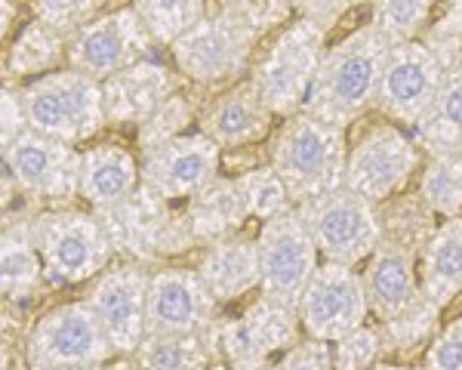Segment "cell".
Returning <instances> with one entry per match:
<instances>
[{"label": "cell", "mask_w": 462, "mask_h": 370, "mask_svg": "<svg viewBox=\"0 0 462 370\" xmlns=\"http://www.w3.org/2000/svg\"><path fill=\"white\" fill-rule=\"evenodd\" d=\"M389 50L392 43L370 22L352 28L327 47L302 111L346 130L357 124L376 106Z\"/></svg>", "instance_id": "cell-1"}, {"label": "cell", "mask_w": 462, "mask_h": 370, "mask_svg": "<svg viewBox=\"0 0 462 370\" xmlns=\"http://www.w3.org/2000/svg\"><path fill=\"white\" fill-rule=\"evenodd\" d=\"M268 164L284 180L296 207L315 201L346 182L348 130L305 111L284 117L268 143Z\"/></svg>", "instance_id": "cell-2"}, {"label": "cell", "mask_w": 462, "mask_h": 370, "mask_svg": "<svg viewBox=\"0 0 462 370\" xmlns=\"http://www.w3.org/2000/svg\"><path fill=\"white\" fill-rule=\"evenodd\" d=\"M327 47V28L305 16H293L272 37L268 50L253 65L250 80L274 117L284 121L305 108Z\"/></svg>", "instance_id": "cell-3"}, {"label": "cell", "mask_w": 462, "mask_h": 370, "mask_svg": "<svg viewBox=\"0 0 462 370\" xmlns=\"http://www.w3.org/2000/svg\"><path fill=\"white\" fill-rule=\"evenodd\" d=\"M305 337L300 312L287 302L268 300L259 293L256 300L235 318H216L204 330L210 349L213 370H250L265 361L281 358L290 346Z\"/></svg>", "instance_id": "cell-4"}, {"label": "cell", "mask_w": 462, "mask_h": 370, "mask_svg": "<svg viewBox=\"0 0 462 370\" xmlns=\"http://www.w3.org/2000/svg\"><path fill=\"white\" fill-rule=\"evenodd\" d=\"M19 96L28 130L56 143H87L108 124L102 84L74 69L34 78Z\"/></svg>", "instance_id": "cell-5"}, {"label": "cell", "mask_w": 462, "mask_h": 370, "mask_svg": "<svg viewBox=\"0 0 462 370\" xmlns=\"http://www.w3.org/2000/svg\"><path fill=\"white\" fill-rule=\"evenodd\" d=\"M32 238L50 287L84 284L111 265L115 247L96 213L41 210L32 217Z\"/></svg>", "instance_id": "cell-6"}, {"label": "cell", "mask_w": 462, "mask_h": 370, "mask_svg": "<svg viewBox=\"0 0 462 370\" xmlns=\"http://www.w3.org/2000/svg\"><path fill=\"white\" fill-rule=\"evenodd\" d=\"M263 34L228 10H207V16L170 43L176 69L182 78L200 87L235 84L250 69Z\"/></svg>", "instance_id": "cell-7"}, {"label": "cell", "mask_w": 462, "mask_h": 370, "mask_svg": "<svg viewBox=\"0 0 462 370\" xmlns=\"http://www.w3.org/2000/svg\"><path fill=\"white\" fill-rule=\"evenodd\" d=\"M93 213L108 232L115 254L126 256L130 263H161L195 247L182 207L176 210V204L161 201L145 185H139L126 201Z\"/></svg>", "instance_id": "cell-8"}, {"label": "cell", "mask_w": 462, "mask_h": 370, "mask_svg": "<svg viewBox=\"0 0 462 370\" xmlns=\"http://www.w3.org/2000/svg\"><path fill=\"white\" fill-rule=\"evenodd\" d=\"M315 241L320 263L361 269L383 241V210L367 198L348 191L346 185L337 191L305 201L296 207Z\"/></svg>", "instance_id": "cell-9"}, {"label": "cell", "mask_w": 462, "mask_h": 370, "mask_svg": "<svg viewBox=\"0 0 462 370\" xmlns=\"http://www.w3.org/2000/svg\"><path fill=\"white\" fill-rule=\"evenodd\" d=\"M422 167V152L413 136L398 124H367L355 139H348L346 189L383 207L392 198L404 195L407 185Z\"/></svg>", "instance_id": "cell-10"}, {"label": "cell", "mask_w": 462, "mask_h": 370, "mask_svg": "<svg viewBox=\"0 0 462 370\" xmlns=\"http://www.w3.org/2000/svg\"><path fill=\"white\" fill-rule=\"evenodd\" d=\"M111 358H115V349L87 300L62 302V306L43 312L28 337L32 370L96 367Z\"/></svg>", "instance_id": "cell-11"}, {"label": "cell", "mask_w": 462, "mask_h": 370, "mask_svg": "<svg viewBox=\"0 0 462 370\" xmlns=\"http://www.w3.org/2000/svg\"><path fill=\"white\" fill-rule=\"evenodd\" d=\"M296 312H300L305 337L324 339V343H337L346 333L374 321L364 275L357 269L333 263L318 265L296 302Z\"/></svg>", "instance_id": "cell-12"}, {"label": "cell", "mask_w": 462, "mask_h": 370, "mask_svg": "<svg viewBox=\"0 0 462 370\" xmlns=\"http://www.w3.org/2000/svg\"><path fill=\"white\" fill-rule=\"evenodd\" d=\"M154 47L158 41L139 19V13L133 6H121V10L102 13L99 19L69 37V69L102 84L111 74L154 59Z\"/></svg>", "instance_id": "cell-13"}, {"label": "cell", "mask_w": 462, "mask_h": 370, "mask_svg": "<svg viewBox=\"0 0 462 370\" xmlns=\"http://www.w3.org/2000/svg\"><path fill=\"white\" fill-rule=\"evenodd\" d=\"M256 247L259 275H263L259 278V293L268 296V300L296 306L320 265V254L296 207L284 217L259 226Z\"/></svg>", "instance_id": "cell-14"}, {"label": "cell", "mask_w": 462, "mask_h": 370, "mask_svg": "<svg viewBox=\"0 0 462 370\" xmlns=\"http://www.w3.org/2000/svg\"><path fill=\"white\" fill-rule=\"evenodd\" d=\"M222 176V148L204 133H182L176 139L145 148L139 180L167 204H185Z\"/></svg>", "instance_id": "cell-15"}, {"label": "cell", "mask_w": 462, "mask_h": 370, "mask_svg": "<svg viewBox=\"0 0 462 370\" xmlns=\"http://www.w3.org/2000/svg\"><path fill=\"white\" fill-rule=\"evenodd\" d=\"M447 71L422 41H407L389 50L376 93V111L389 124L413 130L444 87Z\"/></svg>", "instance_id": "cell-16"}, {"label": "cell", "mask_w": 462, "mask_h": 370, "mask_svg": "<svg viewBox=\"0 0 462 370\" xmlns=\"http://www.w3.org/2000/svg\"><path fill=\"white\" fill-rule=\"evenodd\" d=\"M148 278L152 272L139 263L108 265L84 296L115 355H136L148 337Z\"/></svg>", "instance_id": "cell-17"}, {"label": "cell", "mask_w": 462, "mask_h": 370, "mask_svg": "<svg viewBox=\"0 0 462 370\" xmlns=\"http://www.w3.org/2000/svg\"><path fill=\"white\" fill-rule=\"evenodd\" d=\"M4 161L16 189L28 195L47 201H71L80 195V152H74V145L25 130Z\"/></svg>", "instance_id": "cell-18"}, {"label": "cell", "mask_w": 462, "mask_h": 370, "mask_svg": "<svg viewBox=\"0 0 462 370\" xmlns=\"http://www.w3.org/2000/svg\"><path fill=\"white\" fill-rule=\"evenodd\" d=\"M219 318L195 269L161 265L148 278V333H204Z\"/></svg>", "instance_id": "cell-19"}, {"label": "cell", "mask_w": 462, "mask_h": 370, "mask_svg": "<svg viewBox=\"0 0 462 370\" xmlns=\"http://www.w3.org/2000/svg\"><path fill=\"white\" fill-rule=\"evenodd\" d=\"M274 111L265 106V99L259 96L256 84L237 80L228 90H222L216 99L207 106L204 115L198 117V127L207 139H213L216 145L226 152H241V148L259 145L272 136L274 127Z\"/></svg>", "instance_id": "cell-20"}, {"label": "cell", "mask_w": 462, "mask_h": 370, "mask_svg": "<svg viewBox=\"0 0 462 370\" xmlns=\"http://www.w3.org/2000/svg\"><path fill=\"white\" fill-rule=\"evenodd\" d=\"M176 93V78L158 59H145L102 80L108 124H139Z\"/></svg>", "instance_id": "cell-21"}, {"label": "cell", "mask_w": 462, "mask_h": 370, "mask_svg": "<svg viewBox=\"0 0 462 370\" xmlns=\"http://www.w3.org/2000/svg\"><path fill=\"white\" fill-rule=\"evenodd\" d=\"M416 256L413 250L398 241L383 238L374 256L364 263V284H367L370 296V312L374 321H385V318L404 312L422 296L420 275H416Z\"/></svg>", "instance_id": "cell-22"}, {"label": "cell", "mask_w": 462, "mask_h": 370, "mask_svg": "<svg viewBox=\"0 0 462 370\" xmlns=\"http://www.w3.org/2000/svg\"><path fill=\"white\" fill-rule=\"evenodd\" d=\"M198 278L210 291L216 302H235L241 296L259 291V247L250 235H231L204 247L198 265Z\"/></svg>", "instance_id": "cell-23"}, {"label": "cell", "mask_w": 462, "mask_h": 370, "mask_svg": "<svg viewBox=\"0 0 462 370\" xmlns=\"http://www.w3.org/2000/svg\"><path fill=\"white\" fill-rule=\"evenodd\" d=\"M185 222L195 247H210V244L241 235L244 222L250 219L247 204H244L241 185L235 176L222 173L219 180L207 185L204 191H198L191 201L182 204Z\"/></svg>", "instance_id": "cell-24"}, {"label": "cell", "mask_w": 462, "mask_h": 370, "mask_svg": "<svg viewBox=\"0 0 462 370\" xmlns=\"http://www.w3.org/2000/svg\"><path fill=\"white\" fill-rule=\"evenodd\" d=\"M139 185V161L130 148L106 143L80 154V198L93 204V210L126 201Z\"/></svg>", "instance_id": "cell-25"}, {"label": "cell", "mask_w": 462, "mask_h": 370, "mask_svg": "<svg viewBox=\"0 0 462 370\" xmlns=\"http://www.w3.org/2000/svg\"><path fill=\"white\" fill-rule=\"evenodd\" d=\"M420 291L444 312L462 296V217L444 219L416 259Z\"/></svg>", "instance_id": "cell-26"}, {"label": "cell", "mask_w": 462, "mask_h": 370, "mask_svg": "<svg viewBox=\"0 0 462 370\" xmlns=\"http://www.w3.org/2000/svg\"><path fill=\"white\" fill-rule=\"evenodd\" d=\"M47 284L41 254L32 238V219L0 228V296L4 300H32Z\"/></svg>", "instance_id": "cell-27"}, {"label": "cell", "mask_w": 462, "mask_h": 370, "mask_svg": "<svg viewBox=\"0 0 462 370\" xmlns=\"http://www.w3.org/2000/svg\"><path fill=\"white\" fill-rule=\"evenodd\" d=\"M413 143L426 158L462 154V62L444 78V87L422 121L410 130Z\"/></svg>", "instance_id": "cell-28"}, {"label": "cell", "mask_w": 462, "mask_h": 370, "mask_svg": "<svg viewBox=\"0 0 462 370\" xmlns=\"http://www.w3.org/2000/svg\"><path fill=\"white\" fill-rule=\"evenodd\" d=\"M444 309L435 306L429 296H420L413 306H407L404 312L385 318V321H374L383 337L385 361H410L416 355H426L429 343L435 339V333L441 330Z\"/></svg>", "instance_id": "cell-29"}, {"label": "cell", "mask_w": 462, "mask_h": 370, "mask_svg": "<svg viewBox=\"0 0 462 370\" xmlns=\"http://www.w3.org/2000/svg\"><path fill=\"white\" fill-rule=\"evenodd\" d=\"M62 59H69V37L56 32L53 25L32 19L19 32L10 50V71L16 78H43L56 69Z\"/></svg>", "instance_id": "cell-30"}, {"label": "cell", "mask_w": 462, "mask_h": 370, "mask_svg": "<svg viewBox=\"0 0 462 370\" xmlns=\"http://www.w3.org/2000/svg\"><path fill=\"white\" fill-rule=\"evenodd\" d=\"M416 180V198L435 213L438 219L462 217V154H435L426 158Z\"/></svg>", "instance_id": "cell-31"}, {"label": "cell", "mask_w": 462, "mask_h": 370, "mask_svg": "<svg viewBox=\"0 0 462 370\" xmlns=\"http://www.w3.org/2000/svg\"><path fill=\"white\" fill-rule=\"evenodd\" d=\"M136 361L143 370H213L204 333H148Z\"/></svg>", "instance_id": "cell-32"}, {"label": "cell", "mask_w": 462, "mask_h": 370, "mask_svg": "<svg viewBox=\"0 0 462 370\" xmlns=\"http://www.w3.org/2000/svg\"><path fill=\"white\" fill-rule=\"evenodd\" d=\"M379 210H383V238L404 244L416 256L422 254L435 228L441 226V219L416 198V191H404V195L392 198Z\"/></svg>", "instance_id": "cell-33"}, {"label": "cell", "mask_w": 462, "mask_h": 370, "mask_svg": "<svg viewBox=\"0 0 462 370\" xmlns=\"http://www.w3.org/2000/svg\"><path fill=\"white\" fill-rule=\"evenodd\" d=\"M235 180L241 185V195H244V204H247L250 219H256V222L278 219L296 207L284 180L274 173V167L268 164V161L250 170H241V173H235Z\"/></svg>", "instance_id": "cell-34"}, {"label": "cell", "mask_w": 462, "mask_h": 370, "mask_svg": "<svg viewBox=\"0 0 462 370\" xmlns=\"http://www.w3.org/2000/svg\"><path fill=\"white\" fill-rule=\"evenodd\" d=\"M133 10L139 13L154 41L161 47H170L179 34L198 25L210 6H207V0H133Z\"/></svg>", "instance_id": "cell-35"}, {"label": "cell", "mask_w": 462, "mask_h": 370, "mask_svg": "<svg viewBox=\"0 0 462 370\" xmlns=\"http://www.w3.org/2000/svg\"><path fill=\"white\" fill-rule=\"evenodd\" d=\"M431 10L426 0H376L370 6V25L376 28L392 47L407 41H420L422 32H426Z\"/></svg>", "instance_id": "cell-36"}, {"label": "cell", "mask_w": 462, "mask_h": 370, "mask_svg": "<svg viewBox=\"0 0 462 370\" xmlns=\"http://www.w3.org/2000/svg\"><path fill=\"white\" fill-rule=\"evenodd\" d=\"M450 74L462 62V0H441L431 10L426 32L420 37Z\"/></svg>", "instance_id": "cell-37"}, {"label": "cell", "mask_w": 462, "mask_h": 370, "mask_svg": "<svg viewBox=\"0 0 462 370\" xmlns=\"http://www.w3.org/2000/svg\"><path fill=\"white\" fill-rule=\"evenodd\" d=\"M195 121V106H191L189 99H185L182 93H173L163 106H158L152 111V115L145 117L143 124H139V145L145 148H154L161 143H167V139H176L182 136L185 127Z\"/></svg>", "instance_id": "cell-38"}, {"label": "cell", "mask_w": 462, "mask_h": 370, "mask_svg": "<svg viewBox=\"0 0 462 370\" xmlns=\"http://www.w3.org/2000/svg\"><path fill=\"white\" fill-rule=\"evenodd\" d=\"M330 349H333V370H370L379 361H385L383 337H379V328L374 321L346 333L337 343H330Z\"/></svg>", "instance_id": "cell-39"}, {"label": "cell", "mask_w": 462, "mask_h": 370, "mask_svg": "<svg viewBox=\"0 0 462 370\" xmlns=\"http://www.w3.org/2000/svg\"><path fill=\"white\" fill-rule=\"evenodd\" d=\"M32 4L37 19L53 25L65 37H71L93 19H99L108 0H32Z\"/></svg>", "instance_id": "cell-40"}, {"label": "cell", "mask_w": 462, "mask_h": 370, "mask_svg": "<svg viewBox=\"0 0 462 370\" xmlns=\"http://www.w3.org/2000/svg\"><path fill=\"white\" fill-rule=\"evenodd\" d=\"M216 6L247 19L263 37L272 32V28H284L287 22L296 16L293 0H219Z\"/></svg>", "instance_id": "cell-41"}, {"label": "cell", "mask_w": 462, "mask_h": 370, "mask_svg": "<svg viewBox=\"0 0 462 370\" xmlns=\"http://www.w3.org/2000/svg\"><path fill=\"white\" fill-rule=\"evenodd\" d=\"M422 370H462V312L435 333L422 355Z\"/></svg>", "instance_id": "cell-42"}, {"label": "cell", "mask_w": 462, "mask_h": 370, "mask_svg": "<svg viewBox=\"0 0 462 370\" xmlns=\"http://www.w3.org/2000/svg\"><path fill=\"white\" fill-rule=\"evenodd\" d=\"M274 361H278V370H333V349L324 339L302 337Z\"/></svg>", "instance_id": "cell-43"}, {"label": "cell", "mask_w": 462, "mask_h": 370, "mask_svg": "<svg viewBox=\"0 0 462 370\" xmlns=\"http://www.w3.org/2000/svg\"><path fill=\"white\" fill-rule=\"evenodd\" d=\"M376 0H293L296 6V16H305V19H315L318 25H324L330 32L333 25L348 16L357 6H374Z\"/></svg>", "instance_id": "cell-44"}, {"label": "cell", "mask_w": 462, "mask_h": 370, "mask_svg": "<svg viewBox=\"0 0 462 370\" xmlns=\"http://www.w3.org/2000/svg\"><path fill=\"white\" fill-rule=\"evenodd\" d=\"M28 130L25 111H22V96L16 90L0 87V158H6V152L13 143Z\"/></svg>", "instance_id": "cell-45"}, {"label": "cell", "mask_w": 462, "mask_h": 370, "mask_svg": "<svg viewBox=\"0 0 462 370\" xmlns=\"http://www.w3.org/2000/svg\"><path fill=\"white\" fill-rule=\"evenodd\" d=\"M16 0H0V37H4L6 32L13 28V22H16Z\"/></svg>", "instance_id": "cell-46"}, {"label": "cell", "mask_w": 462, "mask_h": 370, "mask_svg": "<svg viewBox=\"0 0 462 370\" xmlns=\"http://www.w3.org/2000/svg\"><path fill=\"white\" fill-rule=\"evenodd\" d=\"M13 198H16V182H13L10 173H0V217L13 204Z\"/></svg>", "instance_id": "cell-47"}, {"label": "cell", "mask_w": 462, "mask_h": 370, "mask_svg": "<svg viewBox=\"0 0 462 370\" xmlns=\"http://www.w3.org/2000/svg\"><path fill=\"white\" fill-rule=\"evenodd\" d=\"M102 370H143V365L136 361V355H115L102 365Z\"/></svg>", "instance_id": "cell-48"}, {"label": "cell", "mask_w": 462, "mask_h": 370, "mask_svg": "<svg viewBox=\"0 0 462 370\" xmlns=\"http://www.w3.org/2000/svg\"><path fill=\"white\" fill-rule=\"evenodd\" d=\"M370 370H410L407 365H398V361H379L376 367H370Z\"/></svg>", "instance_id": "cell-49"}, {"label": "cell", "mask_w": 462, "mask_h": 370, "mask_svg": "<svg viewBox=\"0 0 462 370\" xmlns=\"http://www.w3.org/2000/svg\"><path fill=\"white\" fill-rule=\"evenodd\" d=\"M0 370H10V346L0 343Z\"/></svg>", "instance_id": "cell-50"}, {"label": "cell", "mask_w": 462, "mask_h": 370, "mask_svg": "<svg viewBox=\"0 0 462 370\" xmlns=\"http://www.w3.org/2000/svg\"><path fill=\"white\" fill-rule=\"evenodd\" d=\"M250 370H278V361H265V365H259V367H250Z\"/></svg>", "instance_id": "cell-51"}, {"label": "cell", "mask_w": 462, "mask_h": 370, "mask_svg": "<svg viewBox=\"0 0 462 370\" xmlns=\"http://www.w3.org/2000/svg\"><path fill=\"white\" fill-rule=\"evenodd\" d=\"M50 370H102V365H96V367H50Z\"/></svg>", "instance_id": "cell-52"}, {"label": "cell", "mask_w": 462, "mask_h": 370, "mask_svg": "<svg viewBox=\"0 0 462 370\" xmlns=\"http://www.w3.org/2000/svg\"><path fill=\"white\" fill-rule=\"evenodd\" d=\"M426 4H429V6H435V4H441V0H426Z\"/></svg>", "instance_id": "cell-53"}, {"label": "cell", "mask_w": 462, "mask_h": 370, "mask_svg": "<svg viewBox=\"0 0 462 370\" xmlns=\"http://www.w3.org/2000/svg\"><path fill=\"white\" fill-rule=\"evenodd\" d=\"M16 4H19V0H16Z\"/></svg>", "instance_id": "cell-54"}]
</instances>
